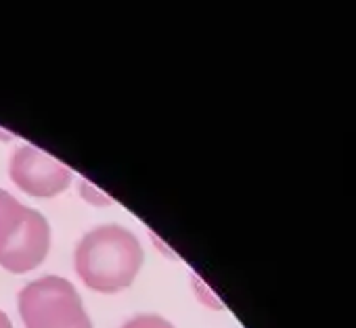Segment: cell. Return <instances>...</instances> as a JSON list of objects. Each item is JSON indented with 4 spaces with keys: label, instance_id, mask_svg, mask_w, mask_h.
I'll return each instance as SVG.
<instances>
[{
    "label": "cell",
    "instance_id": "3",
    "mask_svg": "<svg viewBox=\"0 0 356 328\" xmlns=\"http://www.w3.org/2000/svg\"><path fill=\"white\" fill-rule=\"evenodd\" d=\"M9 174L15 187H19L26 195L42 199L61 195L72 182V172L67 166L32 144H24L13 153Z\"/></svg>",
    "mask_w": 356,
    "mask_h": 328
},
{
    "label": "cell",
    "instance_id": "7",
    "mask_svg": "<svg viewBox=\"0 0 356 328\" xmlns=\"http://www.w3.org/2000/svg\"><path fill=\"white\" fill-rule=\"evenodd\" d=\"M80 193H82V197L88 201V203H92V205H111V199L107 197V195H103L101 191H97L90 182H86V180H80Z\"/></svg>",
    "mask_w": 356,
    "mask_h": 328
},
{
    "label": "cell",
    "instance_id": "8",
    "mask_svg": "<svg viewBox=\"0 0 356 328\" xmlns=\"http://www.w3.org/2000/svg\"><path fill=\"white\" fill-rule=\"evenodd\" d=\"M193 282H195V291H197V295H200L202 299H204V297H208V299H210L208 303H210L212 307H222V305L218 303V299H216V297H214V295L208 291V286H206V284H204V282H202V280H200L195 274H193Z\"/></svg>",
    "mask_w": 356,
    "mask_h": 328
},
{
    "label": "cell",
    "instance_id": "4",
    "mask_svg": "<svg viewBox=\"0 0 356 328\" xmlns=\"http://www.w3.org/2000/svg\"><path fill=\"white\" fill-rule=\"evenodd\" d=\"M51 249V226L49 220L26 207V214L15 232L0 247V266L13 274H26L38 268Z\"/></svg>",
    "mask_w": 356,
    "mask_h": 328
},
{
    "label": "cell",
    "instance_id": "2",
    "mask_svg": "<svg viewBox=\"0 0 356 328\" xmlns=\"http://www.w3.org/2000/svg\"><path fill=\"white\" fill-rule=\"evenodd\" d=\"M17 305L26 328H80L90 320L80 293L61 276H44L26 284Z\"/></svg>",
    "mask_w": 356,
    "mask_h": 328
},
{
    "label": "cell",
    "instance_id": "1",
    "mask_svg": "<svg viewBox=\"0 0 356 328\" xmlns=\"http://www.w3.org/2000/svg\"><path fill=\"white\" fill-rule=\"evenodd\" d=\"M143 247L128 228L109 224L82 236L74 264L82 282L105 295L128 288L143 268Z\"/></svg>",
    "mask_w": 356,
    "mask_h": 328
},
{
    "label": "cell",
    "instance_id": "10",
    "mask_svg": "<svg viewBox=\"0 0 356 328\" xmlns=\"http://www.w3.org/2000/svg\"><path fill=\"white\" fill-rule=\"evenodd\" d=\"M80 328H92V322H90V320H88V322H84V324H82V326H80Z\"/></svg>",
    "mask_w": 356,
    "mask_h": 328
},
{
    "label": "cell",
    "instance_id": "9",
    "mask_svg": "<svg viewBox=\"0 0 356 328\" xmlns=\"http://www.w3.org/2000/svg\"><path fill=\"white\" fill-rule=\"evenodd\" d=\"M0 328H13V324H11V320H9V316L0 309Z\"/></svg>",
    "mask_w": 356,
    "mask_h": 328
},
{
    "label": "cell",
    "instance_id": "5",
    "mask_svg": "<svg viewBox=\"0 0 356 328\" xmlns=\"http://www.w3.org/2000/svg\"><path fill=\"white\" fill-rule=\"evenodd\" d=\"M24 214H26V205H22L11 193L0 189V247L15 232Z\"/></svg>",
    "mask_w": 356,
    "mask_h": 328
},
{
    "label": "cell",
    "instance_id": "6",
    "mask_svg": "<svg viewBox=\"0 0 356 328\" xmlns=\"http://www.w3.org/2000/svg\"><path fill=\"white\" fill-rule=\"evenodd\" d=\"M122 328H174V324H170L165 318L155 313H140L130 318Z\"/></svg>",
    "mask_w": 356,
    "mask_h": 328
}]
</instances>
